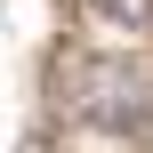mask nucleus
Returning a JSON list of instances; mask_svg holds the SVG:
<instances>
[{"mask_svg": "<svg viewBox=\"0 0 153 153\" xmlns=\"http://www.w3.org/2000/svg\"><path fill=\"white\" fill-rule=\"evenodd\" d=\"M73 105L97 129H137L153 113V73L129 56H89V65H73Z\"/></svg>", "mask_w": 153, "mask_h": 153, "instance_id": "1", "label": "nucleus"}, {"mask_svg": "<svg viewBox=\"0 0 153 153\" xmlns=\"http://www.w3.org/2000/svg\"><path fill=\"white\" fill-rule=\"evenodd\" d=\"M97 16H113V24H129V32H145L153 24V0H89Z\"/></svg>", "mask_w": 153, "mask_h": 153, "instance_id": "2", "label": "nucleus"}]
</instances>
